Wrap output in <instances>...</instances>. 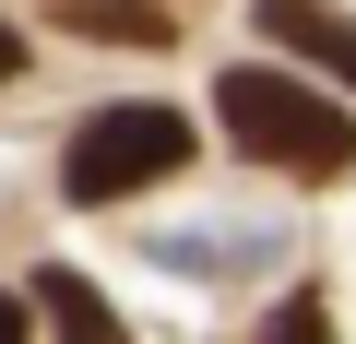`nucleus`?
I'll use <instances>...</instances> for the list:
<instances>
[{"label":"nucleus","mask_w":356,"mask_h":344,"mask_svg":"<svg viewBox=\"0 0 356 344\" xmlns=\"http://www.w3.org/2000/svg\"><path fill=\"white\" fill-rule=\"evenodd\" d=\"M214 119L238 131V154L285 166V179H309V190H332L344 166H356V119H344L332 95H309L297 72H261V60H238V72L214 83Z\"/></svg>","instance_id":"obj_1"},{"label":"nucleus","mask_w":356,"mask_h":344,"mask_svg":"<svg viewBox=\"0 0 356 344\" xmlns=\"http://www.w3.org/2000/svg\"><path fill=\"white\" fill-rule=\"evenodd\" d=\"M178 166H191V119L178 107H95L60 154V190L72 202H131V190L178 179Z\"/></svg>","instance_id":"obj_2"},{"label":"nucleus","mask_w":356,"mask_h":344,"mask_svg":"<svg viewBox=\"0 0 356 344\" xmlns=\"http://www.w3.org/2000/svg\"><path fill=\"white\" fill-rule=\"evenodd\" d=\"M261 36L297 48L309 72H332V83L356 95V13H332V0H261Z\"/></svg>","instance_id":"obj_3"},{"label":"nucleus","mask_w":356,"mask_h":344,"mask_svg":"<svg viewBox=\"0 0 356 344\" xmlns=\"http://www.w3.org/2000/svg\"><path fill=\"white\" fill-rule=\"evenodd\" d=\"M36 320H48V332H60V344H131V332H119V320H107V297H95V285H83V273H60V261H48V273H36Z\"/></svg>","instance_id":"obj_4"},{"label":"nucleus","mask_w":356,"mask_h":344,"mask_svg":"<svg viewBox=\"0 0 356 344\" xmlns=\"http://www.w3.org/2000/svg\"><path fill=\"white\" fill-rule=\"evenodd\" d=\"M72 36H107V48H166V13L154 0H48Z\"/></svg>","instance_id":"obj_5"},{"label":"nucleus","mask_w":356,"mask_h":344,"mask_svg":"<svg viewBox=\"0 0 356 344\" xmlns=\"http://www.w3.org/2000/svg\"><path fill=\"white\" fill-rule=\"evenodd\" d=\"M250 344H332V297H309V285H297V297H285Z\"/></svg>","instance_id":"obj_6"},{"label":"nucleus","mask_w":356,"mask_h":344,"mask_svg":"<svg viewBox=\"0 0 356 344\" xmlns=\"http://www.w3.org/2000/svg\"><path fill=\"white\" fill-rule=\"evenodd\" d=\"M0 344H36V332H24V297H0Z\"/></svg>","instance_id":"obj_7"},{"label":"nucleus","mask_w":356,"mask_h":344,"mask_svg":"<svg viewBox=\"0 0 356 344\" xmlns=\"http://www.w3.org/2000/svg\"><path fill=\"white\" fill-rule=\"evenodd\" d=\"M13 72H24V36H13V24H0V83H13Z\"/></svg>","instance_id":"obj_8"}]
</instances>
